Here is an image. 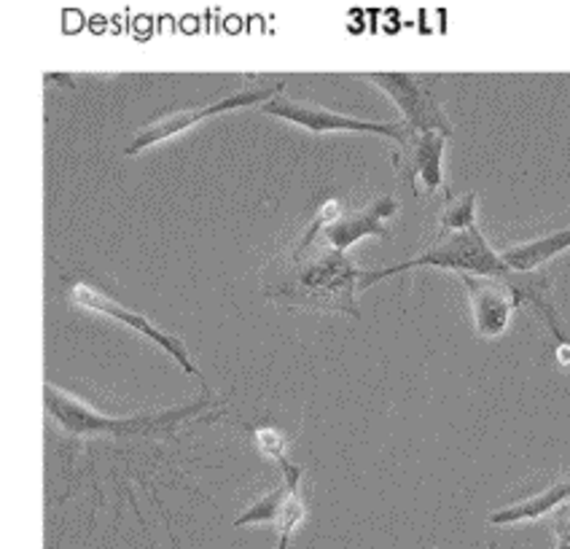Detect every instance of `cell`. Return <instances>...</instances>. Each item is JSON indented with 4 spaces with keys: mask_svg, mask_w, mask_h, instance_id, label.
<instances>
[{
    "mask_svg": "<svg viewBox=\"0 0 570 549\" xmlns=\"http://www.w3.org/2000/svg\"><path fill=\"white\" fill-rule=\"evenodd\" d=\"M361 269L342 251L321 241H302L277 273L264 286V296L288 310H315V313H342L358 321L355 302Z\"/></svg>",
    "mask_w": 570,
    "mask_h": 549,
    "instance_id": "6da1fadb",
    "label": "cell"
},
{
    "mask_svg": "<svg viewBox=\"0 0 570 549\" xmlns=\"http://www.w3.org/2000/svg\"><path fill=\"white\" fill-rule=\"evenodd\" d=\"M207 402H194L191 406H178V410H161L151 415H132V418H111L100 415L92 406L81 404V399H73L70 393L60 388L47 385V412L57 420L62 431L76 437H135V434H170L178 425L189 423V420L203 410Z\"/></svg>",
    "mask_w": 570,
    "mask_h": 549,
    "instance_id": "7a4b0ae2",
    "label": "cell"
},
{
    "mask_svg": "<svg viewBox=\"0 0 570 549\" xmlns=\"http://www.w3.org/2000/svg\"><path fill=\"white\" fill-rule=\"evenodd\" d=\"M423 267H436V269H450L455 275H476V277H507L511 269L503 264L501 254L490 248V243L484 241L482 232L465 229V232H452L446 237H436L420 256L406 258V262L393 264V267L374 269V273L361 275L358 291H364L374 283L385 281V277L410 273V269H423Z\"/></svg>",
    "mask_w": 570,
    "mask_h": 549,
    "instance_id": "3957f363",
    "label": "cell"
},
{
    "mask_svg": "<svg viewBox=\"0 0 570 549\" xmlns=\"http://www.w3.org/2000/svg\"><path fill=\"white\" fill-rule=\"evenodd\" d=\"M70 300H73L76 305L83 307V310H92V313L106 315V318L125 323L127 329L138 332L140 337L151 340L154 345L161 347V351L170 355V359H175V364H178L186 374H191V378L203 380V383H205L203 372H199L197 364H194L189 347H186V342L173 337V334L161 332L157 323L148 321V315H140V313H135V310L125 307L121 302H116L111 294H106V291H102L100 286H92V283H87V281H76L73 286H70Z\"/></svg>",
    "mask_w": 570,
    "mask_h": 549,
    "instance_id": "277c9868",
    "label": "cell"
},
{
    "mask_svg": "<svg viewBox=\"0 0 570 549\" xmlns=\"http://www.w3.org/2000/svg\"><path fill=\"white\" fill-rule=\"evenodd\" d=\"M399 203L385 194V197L374 199L368 208H358V210H336L334 205H328L326 210L317 216V222L309 226L307 235L302 241H321L323 245L334 251H345L353 243H358L361 237H387L385 222L391 216H396Z\"/></svg>",
    "mask_w": 570,
    "mask_h": 549,
    "instance_id": "5b68a950",
    "label": "cell"
},
{
    "mask_svg": "<svg viewBox=\"0 0 570 549\" xmlns=\"http://www.w3.org/2000/svg\"><path fill=\"white\" fill-rule=\"evenodd\" d=\"M366 79L393 97L399 111L404 114V125L412 133H439L450 138L452 127L433 95L431 79L412 73H368Z\"/></svg>",
    "mask_w": 570,
    "mask_h": 549,
    "instance_id": "8992f818",
    "label": "cell"
},
{
    "mask_svg": "<svg viewBox=\"0 0 570 549\" xmlns=\"http://www.w3.org/2000/svg\"><path fill=\"white\" fill-rule=\"evenodd\" d=\"M283 87H285V81L262 84V87L239 89V92H235V95L222 97V100L207 102V106L194 108V111L189 108V111H178V114H170V116H161V119H154L151 125H146L138 135H135L132 144L127 146V154H129V157H135V154H140L142 148H148V146H154V144H161V140H167V138H170V135L184 133V129H189L191 125H197V121L207 119V116L226 114V111H235V108H245V106H256V102L275 100L277 92H281Z\"/></svg>",
    "mask_w": 570,
    "mask_h": 549,
    "instance_id": "52a82bcc",
    "label": "cell"
},
{
    "mask_svg": "<svg viewBox=\"0 0 570 549\" xmlns=\"http://www.w3.org/2000/svg\"><path fill=\"white\" fill-rule=\"evenodd\" d=\"M444 146L446 138L439 133H412L406 135L404 144H399L393 151V167L396 176L404 180L414 194H420V186L428 194L444 192Z\"/></svg>",
    "mask_w": 570,
    "mask_h": 549,
    "instance_id": "ba28073f",
    "label": "cell"
},
{
    "mask_svg": "<svg viewBox=\"0 0 570 549\" xmlns=\"http://www.w3.org/2000/svg\"><path fill=\"white\" fill-rule=\"evenodd\" d=\"M264 111L272 116H281L285 121H294L309 133H374L382 138H391L393 144H404L410 127L406 125H385V121H366L353 119V116H342L326 108L317 106H302L296 100H285V97H275V100L264 102Z\"/></svg>",
    "mask_w": 570,
    "mask_h": 549,
    "instance_id": "9c48e42d",
    "label": "cell"
},
{
    "mask_svg": "<svg viewBox=\"0 0 570 549\" xmlns=\"http://www.w3.org/2000/svg\"><path fill=\"white\" fill-rule=\"evenodd\" d=\"M465 291H469L471 313H474V329L482 340L501 337L509 329L511 315L517 310V300L509 283L501 277H476L458 275Z\"/></svg>",
    "mask_w": 570,
    "mask_h": 549,
    "instance_id": "30bf717a",
    "label": "cell"
},
{
    "mask_svg": "<svg viewBox=\"0 0 570 549\" xmlns=\"http://www.w3.org/2000/svg\"><path fill=\"white\" fill-rule=\"evenodd\" d=\"M501 281L509 283L511 294H514L517 300V307H535V313L547 321V326L552 329V334L562 345V342H566V334H562L560 318H557V307L552 302V277L541 273H514V269H511L507 277H501Z\"/></svg>",
    "mask_w": 570,
    "mask_h": 549,
    "instance_id": "8fae6325",
    "label": "cell"
},
{
    "mask_svg": "<svg viewBox=\"0 0 570 549\" xmlns=\"http://www.w3.org/2000/svg\"><path fill=\"white\" fill-rule=\"evenodd\" d=\"M566 251H570V226L557 229L552 235L535 237V241L511 245L509 251H503L501 258L509 269H514V273H533L541 264L552 262L554 256L566 254Z\"/></svg>",
    "mask_w": 570,
    "mask_h": 549,
    "instance_id": "7c38bea8",
    "label": "cell"
},
{
    "mask_svg": "<svg viewBox=\"0 0 570 549\" xmlns=\"http://www.w3.org/2000/svg\"><path fill=\"white\" fill-rule=\"evenodd\" d=\"M570 499V482H557L552 488L541 490L539 496H530L514 507L498 509L495 514H490L492 526H514V522L524 520H539V517L554 512L557 507H562Z\"/></svg>",
    "mask_w": 570,
    "mask_h": 549,
    "instance_id": "4fadbf2b",
    "label": "cell"
},
{
    "mask_svg": "<svg viewBox=\"0 0 570 549\" xmlns=\"http://www.w3.org/2000/svg\"><path fill=\"white\" fill-rule=\"evenodd\" d=\"M476 226V192H465L460 197L446 194V208L439 218L436 237H446L452 232H465Z\"/></svg>",
    "mask_w": 570,
    "mask_h": 549,
    "instance_id": "5bb4252c",
    "label": "cell"
},
{
    "mask_svg": "<svg viewBox=\"0 0 570 549\" xmlns=\"http://www.w3.org/2000/svg\"><path fill=\"white\" fill-rule=\"evenodd\" d=\"M288 493H291L288 482H283V488L272 490V493L264 496V499L250 503V507L235 520V528L250 526V522H277L283 514L285 501H288Z\"/></svg>",
    "mask_w": 570,
    "mask_h": 549,
    "instance_id": "9a60e30c",
    "label": "cell"
},
{
    "mask_svg": "<svg viewBox=\"0 0 570 549\" xmlns=\"http://www.w3.org/2000/svg\"><path fill=\"white\" fill-rule=\"evenodd\" d=\"M258 448H262L264 452H269L272 458H275L277 463L283 461L285 458V450H283V442H281V437L275 434V431H258Z\"/></svg>",
    "mask_w": 570,
    "mask_h": 549,
    "instance_id": "2e32d148",
    "label": "cell"
},
{
    "mask_svg": "<svg viewBox=\"0 0 570 549\" xmlns=\"http://www.w3.org/2000/svg\"><path fill=\"white\" fill-rule=\"evenodd\" d=\"M557 549H570V509L557 520Z\"/></svg>",
    "mask_w": 570,
    "mask_h": 549,
    "instance_id": "e0dca14e",
    "label": "cell"
},
{
    "mask_svg": "<svg viewBox=\"0 0 570 549\" xmlns=\"http://www.w3.org/2000/svg\"><path fill=\"white\" fill-rule=\"evenodd\" d=\"M291 533H294V531H281V545H277V549H288Z\"/></svg>",
    "mask_w": 570,
    "mask_h": 549,
    "instance_id": "ac0fdd59",
    "label": "cell"
},
{
    "mask_svg": "<svg viewBox=\"0 0 570 549\" xmlns=\"http://www.w3.org/2000/svg\"><path fill=\"white\" fill-rule=\"evenodd\" d=\"M560 355H562V364H570V347L566 345V342H562V347H560Z\"/></svg>",
    "mask_w": 570,
    "mask_h": 549,
    "instance_id": "d6986e66",
    "label": "cell"
}]
</instances>
